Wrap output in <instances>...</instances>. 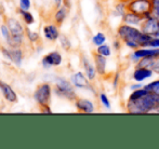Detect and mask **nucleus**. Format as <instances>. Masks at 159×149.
Masks as SVG:
<instances>
[{"label": "nucleus", "mask_w": 159, "mask_h": 149, "mask_svg": "<svg viewBox=\"0 0 159 149\" xmlns=\"http://www.w3.org/2000/svg\"><path fill=\"white\" fill-rule=\"evenodd\" d=\"M143 35V32L141 30L140 27H135V26L127 25L125 23H121L117 27L116 30V37H118L122 42L128 41V40H133L139 43L140 38Z\"/></svg>", "instance_id": "1"}, {"label": "nucleus", "mask_w": 159, "mask_h": 149, "mask_svg": "<svg viewBox=\"0 0 159 149\" xmlns=\"http://www.w3.org/2000/svg\"><path fill=\"white\" fill-rule=\"evenodd\" d=\"M0 90H1L2 94L6 97L7 101L11 102V103H14V102L17 101V96H16V94H15V92L11 89V86L8 85L7 83H3V82L0 81Z\"/></svg>", "instance_id": "15"}, {"label": "nucleus", "mask_w": 159, "mask_h": 149, "mask_svg": "<svg viewBox=\"0 0 159 149\" xmlns=\"http://www.w3.org/2000/svg\"><path fill=\"white\" fill-rule=\"evenodd\" d=\"M68 10L69 9H67L65 6L59 7L57 13H55V15H54V20H55V22H57V24H59V25L63 24V22L65 21V19H66L67 14H68Z\"/></svg>", "instance_id": "18"}, {"label": "nucleus", "mask_w": 159, "mask_h": 149, "mask_svg": "<svg viewBox=\"0 0 159 149\" xmlns=\"http://www.w3.org/2000/svg\"><path fill=\"white\" fill-rule=\"evenodd\" d=\"M20 12H21L22 16L24 17V21H25L26 23L27 24H33L34 23V17L30 12H27V11H25V10H22V9H21Z\"/></svg>", "instance_id": "30"}, {"label": "nucleus", "mask_w": 159, "mask_h": 149, "mask_svg": "<svg viewBox=\"0 0 159 149\" xmlns=\"http://www.w3.org/2000/svg\"><path fill=\"white\" fill-rule=\"evenodd\" d=\"M98 101H100V103L102 104V106L104 108H106V109H111V102L106 93L104 92L98 93Z\"/></svg>", "instance_id": "23"}, {"label": "nucleus", "mask_w": 159, "mask_h": 149, "mask_svg": "<svg viewBox=\"0 0 159 149\" xmlns=\"http://www.w3.org/2000/svg\"><path fill=\"white\" fill-rule=\"evenodd\" d=\"M8 28L10 29L11 35H14V36H23L24 35L23 27H22V25L16 21V20L9 19Z\"/></svg>", "instance_id": "16"}, {"label": "nucleus", "mask_w": 159, "mask_h": 149, "mask_svg": "<svg viewBox=\"0 0 159 149\" xmlns=\"http://www.w3.org/2000/svg\"><path fill=\"white\" fill-rule=\"evenodd\" d=\"M26 32H27V37L30 38V41H33V42L37 41V40H38V37H39V36H38L37 33H32L30 29H27Z\"/></svg>", "instance_id": "33"}, {"label": "nucleus", "mask_w": 159, "mask_h": 149, "mask_svg": "<svg viewBox=\"0 0 159 149\" xmlns=\"http://www.w3.org/2000/svg\"><path fill=\"white\" fill-rule=\"evenodd\" d=\"M124 44H125V46H126V48H128L129 50H131V51L141 48L140 44H139L136 41H133V40H128V41H125Z\"/></svg>", "instance_id": "29"}, {"label": "nucleus", "mask_w": 159, "mask_h": 149, "mask_svg": "<svg viewBox=\"0 0 159 149\" xmlns=\"http://www.w3.org/2000/svg\"><path fill=\"white\" fill-rule=\"evenodd\" d=\"M76 108L79 112L93 113L95 112V105L91 99H77L75 101Z\"/></svg>", "instance_id": "12"}, {"label": "nucleus", "mask_w": 159, "mask_h": 149, "mask_svg": "<svg viewBox=\"0 0 159 149\" xmlns=\"http://www.w3.org/2000/svg\"><path fill=\"white\" fill-rule=\"evenodd\" d=\"M35 99L41 106H47L50 102L51 97V86L48 83L41 84L38 86V89L35 92Z\"/></svg>", "instance_id": "5"}, {"label": "nucleus", "mask_w": 159, "mask_h": 149, "mask_svg": "<svg viewBox=\"0 0 159 149\" xmlns=\"http://www.w3.org/2000/svg\"><path fill=\"white\" fill-rule=\"evenodd\" d=\"M143 21H144V19H143L142 15L138 14V13H134L129 10H128V12L121 17V23H125V24H127V25L135 26V27H140V26L142 25Z\"/></svg>", "instance_id": "11"}, {"label": "nucleus", "mask_w": 159, "mask_h": 149, "mask_svg": "<svg viewBox=\"0 0 159 149\" xmlns=\"http://www.w3.org/2000/svg\"><path fill=\"white\" fill-rule=\"evenodd\" d=\"M81 65H82V68H84V75L87 76L90 81H94L98 77V72H96V69H95V66H94V63L90 61L87 55H81Z\"/></svg>", "instance_id": "8"}, {"label": "nucleus", "mask_w": 159, "mask_h": 149, "mask_svg": "<svg viewBox=\"0 0 159 149\" xmlns=\"http://www.w3.org/2000/svg\"><path fill=\"white\" fill-rule=\"evenodd\" d=\"M106 39H107L106 35H105L104 33L98 32L92 37V43L94 44L95 46H102L103 43H106Z\"/></svg>", "instance_id": "22"}, {"label": "nucleus", "mask_w": 159, "mask_h": 149, "mask_svg": "<svg viewBox=\"0 0 159 149\" xmlns=\"http://www.w3.org/2000/svg\"><path fill=\"white\" fill-rule=\"evenodd\" d=\"M1 33H2V35H3V37H4V39L7 40V41H9L10 40V38H11V33H10V29L9 28H7V26H1Z\"/></svg>", "instance_id": "31"}, {"label": "nucleus", "mask_w": 159, "mask_h": 149, "mask_svg": "<svg viewBox=\"0 0 159 149\" xmlns=\"http://www.w3.org/2000/svg\"><path fill=\"white\" fill-rule=\"evenodd\" d=\"M156 62V59H153V57H144V59H141L138 63L135 64V66H139V67H145V68H151L153 67L154 63Z\"/></svg>", "instance_id": "20"}, {"label": "nucleus", "mask_w": 159, "mask_h": 149, "mask_svg": "<svg viewBox=\"0 0 159 149\" xmlns=\"http://www.w3.org/2000/svg\"><path fill=\"white\" fill-rule=\"evenodd\" d=\"M95 52L108 59V57H111V53H113V48H111V46H109V44L103 43L102 46H96Z\"/></svg>", "instance_id": "19"}, {"label": "nucleus", "mask_w": 159, "mask_h": 149, "mask_svg": "<svg viewBox=\"0 0 159 149\" xmlns=\"http://www.w3.org/2000/svg\"><path fill=\"white\" fill-rule=\"evenodd\" d=\"M74 88L75 86L73 85L70 81L64 79V78H57L54 92L60 97H63V99H66L68 101H76L78 97Z\"/></svg>", "instance_id": "2"}, {"label": "nucleus", "mask_w": 159, "mask_h": 149, "mask_svg": "<svg viewBox=\"0 0 159 149\" xmlns=\"http://www.w3.org/2000/svg\"><path fill=\"white\" fill-rule=\"evenodd\" d=\"M11 54V61L14 62L16 65H21L22 59H23V53L20 49H14V50L10 51Z\"/></svg>", "instance_id": "21"}, {"label": "nucleus", "mask_w": 159, "mask_h": 149, "mask_svg": "<svg viewBox=\"0 0 159 149\" xmlns=\"http://www.w3.org/2000/svg\"><path fill=\"white\" fill-rule=\"evenodd\" d=\"M144 86V84H142L141 82H135L134 81V83H132L131 85H130V90L131 91H134V90H138V89H141Z\"/></svg>", "instance_id": "35"}, {"label": "nucleus", "mask_w": 159, "mask_h": 149, "mask_svg": "<svg viewBox=\"0 0 159 149\" xmlns=\"http://www.w3.org/2000/svg\"><path fill=\"white\" fill-rule=\"evenodd\" d=\"M149 46L152 48H159V37H153L151 40Z\"/></svg>", "instance_id": "34"}, {"label": "nucleus", "mask_w": 159, "mask_h": 149, "mask_svg": "<svg viewBox=\"0 0 159 149\" xmlns=\"http://www.w3.org/2000/svg\"><path fill=\"white\" fill-rule=\"evenodd\" d=\"M128 12V2L125 0H117L111 9V14L114 17H119L121 19L125 14Z\"/></svg>", "instance_id": "14"}, {"label": "nucleus", "mask_w": 159, "mask_h": 149, "mask_svg": "<svg viewBox=\"0 0 159 149\" xmlns=\"http://www.w3.org/2000/svg\"><path fill=\"white\" fill-rule=\"evenodd\" d=\"M151 13L154 19L159 21V0H152Z\"/></svg>", "instance_id": "26"}, {"label": "nucleus", "mask_w": 159, "mask_h": 149, "mask_svg": "<svg viewBox=\"0 0 159 149\" xmlns=\"http://www.w3.org/2000/svg\"><path fill=\"white\" fill-rule=\"evenodd\" d=\"M155 72L151 68H145V67H139L135 66L133 72H132V79L135 82H144L148 79H152Z\"/></svg>", "instance_id": "7"}, {"label": "nucleus", "mask_w": 159, "mask_h": 149, "mask_svg": "<svg viewBox=\"0 0 159 149\" xmlns=\"http://www.w3.org/2000/svg\"><path fill=\"white\" fill-rule=\"evenodd\" d=\"M125 1H127V2H129V1H131V0H125Z\"/></svg>", "instance_id": "38"}, {"label": "nucleus", "mask_w": 159, "mask_h": 149, "mask_svg": "<svg viewBox=\"0 0 159 149\" xmlns=\"http://www.w3.org/2000/svg\"><path fill=\"white\" fill-rule=\"evenodd\" d=\"M59 39H60V43H61L62 48H63L64 50H66V51L70 50L71 43H70V41H69L68 38H67L66 36H64V35H62V36H60Z\"/></svg>", "instance_id": "27"}, {"label": "nucleus", "mask_w": 159, "mask_h": 149, "mask_svg": "<svg viewBox=\"0 0 159 149\" xmlns=\"http://www.w3.org/2000/svg\"><path fill=\"white\" fill-rule=\"evenodd\" d=\"M141 30L147 35H151L153 37H159V29H158V21L154 19L153 16L148 19H144L142 25L140 26Z\"/></svg>", "instance_id": "6"}, {"label": "nucleus", "mask_w": 159, "mask_h": 149, "mask_svg": "<svg viewBox=\"0 0 159 149\" xmlns=\"http://www.w3.org/2000/svg\"><path fill=\"white\" fill-rule=\"evenodd\" d=\"M144 88L146 89L147 91H149V92L159 94V78L157 80H153V81L144 84Z\"/></svg>", "instance_id": "24"}, {"label": "nucleus", "mask_w": 159, "mask_h": 149, "mask_svg": "<svg viewBox=\"0 0 159 149\" xmlns=\"http://www.w3.org/2000/svg\"><path fill=\"white\" fill-rule=\"evenodd\" d=\"M54 2H55V6L59 8V7H61L62 3H63V0H54Z\"/></svg>", "instance_id": "37"}, {"label": "nucleus", "mask_w": 159, "mask_h": 149, "mask_svg": "<svg viewBox=\"0 0 159 149\" xmlns=\"http://www.w3.org/2000/svg\"><path fill=\"white\" fill-rule=\"evenodd\" d=\"M122 46H124V42H122V40H120L118 37H116L115 39L113 40V43H111V48H113V50H115L116 52H118V51L121 50Z\"/></svg>", "instance_id": "28"}, {"label": "nucleus", "mask_w": 159, "mask_h": 149, "mask_svg": "<svg viewBox=\"0 0 159 149\" xmlns=\"http://www.w3.org/2000/svg\"><path fill=\"white\" fill-rule=\"evenodd\" d=\"M93 63H94L96 72L100 77H106L107 75V57L94 52L93 54Z\"/></svg>", "instance_id": "9"}, {"label": "nucleus", "mask_w": 159, "mask_h": 149, "mask_svg": "<svg viewBox=\"0 0 159 149\" xmlns=\"http://www.w3.org/2000/svg\"><path fill=\"white\" fill-rule=\"evenodd\" d=\"M152 0H131L128 2V10L142 15L143 19L152 17Z\"/></svg>", "instance_id": "4"}, {"label": "nucleus", "mask_w": 159, "mask_h": 149, "mask_svg": "<svg viewBox=\"0 0 159 149\" xmlns=\"http://www.w3.org/2000/svg\"><path fill=\"white\" fill-rule=\"evenodd\" d=\"M62 55L59 52H51L42 59V65L46 68H50L51 66H59L62 63Z\"/></svg>", "instance_id": "13"}, {"label": "nucleus", "mask_w": 159, "mask_h": 149, "mask_svg": "<svg viewBox=\"0 0 159 149\" xmlns=\"http://www.w3.org/2000/svg\"><path fill=\"white\" fill-rule=\"evenodd\" d=\"M20 6H21L22 10H25L27 11L30 7V0H20Z\"/></svg>", "instance_id": "32"}, {"label": "nucleus", "mask_w": 159, "mask_h": 149, "mask_svg": "<svg viewBox=\"0 0 159 149\" xmlns=\"http://www.w3.org/2000/svg\"><path fill=\"white\" fill-rule=\"evenodd\" d=\"M144 57H153V59H159V48H152V46L139 48L136 50H133L128 55V59L132 64H136L141 59H144Z\"/></svg>", "instance_id": "3"}, {"label": "nucleus", "mask_w": 159, "mask_h": 149, "mask_svg": "<svg viewBox=\"0 0 159 149\" xmlns=\"http://www.w3.org/2000/svg\"><path fill=\"white\" fill-rule=\"evenodd\" d=\"M63 6L66 7L67 9H70L71 8V2H70V0H63Z\"/></svg>", "instance_id": "36"}, {"label": "nucleus", "mask_w": 159, "mask_h": 149, "mask_svg": "<svg viewBox=\"0 0 159 149\" xmlns=\"http://www.w3.org/2000/svg\"><path fill=\"white\" fill-rule=\"evenodd\" d=\"M70 82L73 83V85L75 86V88L86 89L87 90L92 81H90V80L87 78V76L84 75V72H77L70 76Z\"/></svg>", "instance_id": "10"}, {"label": "nucleus", "mask_w": 159, "mask_h": 149, "mask_svg": "<svg viewBox=\"0 0 159 149\" xmlns=\"http://www.w3.org/2000/svg\"><path fill=\"white\" fill-rule=\"evenodd\" d=\"M43 33H44V36H46L47 39L52 40V41L60 38V33H59V30H57V26H53V25L46 26L43 29Z\"/></svg>", "instance_id": "17"}, {"label": "nucleus", "mask_w": 159, "mask_h": 149, "mask_svg": "<svg viewBox=\"0 0 159 149\" xmlns=\"http://www.w3.org/2000/svg\"><path fill=\"white\" fill-rule=\"evenodd\" d=\"M120 81H121L120 72H116L115 74H113V78H111V89H113L115 92H117V91L119 90Z\"/></svg>", "instance_id": "25"}, {"label": "nucleus", "mask_w": 159, "mask_h": 149, "mask_svg": "<svg viewBox=\"0 0 159 149\" xmlns=\"http://www.w3.org/2000/svg\"><path fill=\"white\" fill-rule=\"evenodd\" d=\"M158 29H159V21H158Z\"/></svg>", "instance_id": "39"}]
</instances>
